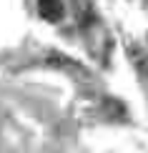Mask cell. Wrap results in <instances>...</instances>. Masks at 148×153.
<instances>
[{"mask_svg":"<svg viewBox=\"0 0 148 153\" xmlns=\"http://www.w3.org/2000/svg\"><path fill=\"white\" fill-rule=\"evenodd\" d=\"M38 13L48 23H60L65 15V5L63 0H38Z\"/></svg>","mask_w":148,"mask_h":153,"instance_id":"1","label":"cell"},{"mask_svg":"<svg viewBox=\"0 0 148 153\" xmlns=\"http://www.w3.org/2000/svg\"><path fill=\"white\" fill-rule=\"evenodd\" d=\"M48 65H53V68H63V71H73L75 75H86V68L80 65V63H75V60H70L65 58L63 53H53V55H48Z\"/></svg>","mask_w":148,"mask_h":153,"instance_id":"2","label":"cell"},{"mask_svg":"<svg viewBox=\"0 0 148 153\" xmlns=\"http://www.w3.org/2000/svg\"><path fill=\"white\" fill-rule=\"evenodd\" d=\"M75 15H78V23H80V28H93V23H95V10H93V5H91V0H75Z\"/></svg>","mask_w":148,"mask_h":153,"instance_id":"3","label":"cell"},{"mask_svg":"<svg viewBox=\"0 0 148 153\" xmlns=\"http://www.w3.org/2000/svg\"><path fill=\"white\" fill-rule=\"evenodd\" d=\"M131 60H133V65L138 68V73L148 75V53L146 50H141L138 45H133L131 48Z\"/></svg>","mask_w":148,"mask_h":153,"instance_id":"4","label":"cell"}]
</instances>
